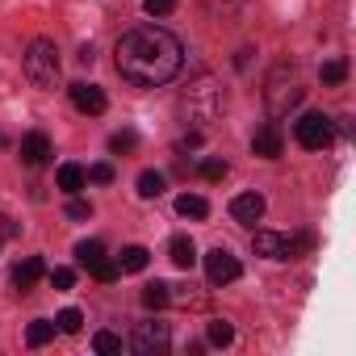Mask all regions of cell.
Wrapping results in <instances>:
<instances>
[{
	"instance_id": "cell-1",
	"label": "cell",
	"mask_w": 356,
	"mask_h": 356,
	"mask_svg": "<svg viewBox=\"0 0 356 356\" xmlns=\"http://www.w3.org/2000/svg\"><path fill=\"white\" fill-rule=\"evenodd\" d=\"M113 59H118V76L134 88H159L168 84L185 63V47L181 38H172L168 30L159 26H134L118 38L113 47Z\"/></svg>"
},
{
	"instance_id": "cell-2",
	"label": "cell",
	"mask_w": 356,
	"mask_h": 356,
	"mask_svg": "<svg viewBox=\"0 0 356 356\" xmlns=\"http://www.w3.org/2000/svg\"><path fill=\"white\" fill-rule=\"evenodd\" d=\"M181 109H185V118H189L193 126H206V122H214V118L222 113V84H218L214 76H197V80L185 88V97H181Z\"/></svg>"
},
{
	"instance_id": "cell-3",
	"label": "cell",
	"mask_w": 356,
	"mask_h": 356,
	"mask_svg": "<svg viewBox=\"0 0 356 356\" xmlns=\"http://www.w3.org/2000/svg\"><path fill=\"white\" fill-rule=\"evenodd\" d=\"M22 67H26V76H30L34 88H47L51 92L59 84V47L51 38H34L26 47V55H22Z\"/></svg>"
},
{
	"instance_id": "cell-4",
	"label": "cell",
	"mask_w": 356,
	"mask_h": 356,
	"mask_svg": "<svg viewBox=\"0 0 356 356\" xmlns=\"http://www.w3.org/2000/svg\"><path fill=\"white\" fill-rule=\"evenodd\" d=\"M302 97H306V88L298 84V76H293L285 63L268 72V80H264V105H268V113H273V118H285L289 109H298V105H302Z\"/></svg>"
},
{
	"instance_id": "cell-5",
	"label": "cell",
	"mask_w": 356,
	"mask_h": 356,
	"mask_svg": "<svg viewBox=\"0 0 356 356\" xmlns=\"http://www.w3.org/2000/svg\"><path fill=\"white\" fill-rule=\"evenodd\" d=\"M293 134H298V143H302L306 151H323V147H331V138H335V126H331V118H327V113L310 109V113H302V118H298Z\"/></svg>"
},
{
	"instance_id": "cell-6",
	"label": "cell",
	"mask_w": 356,
	"mask_h": 356,
	"mask_svg": "<svg viewBox=\"0 0 356 356\" xmlns=\"http://www.w3.org/2000/svg\"><path fill=\"white\" fill-rule=\"evenodd\" d=\"M168 343H172L168 323H138L134 335H130V348L138 356H159V352H168Z\"/></svg>"
},
{
	"instance_id": "cell-7",
	"label": "cell",
	"mask_w": 356,
	"mask_h": 356,
	"mask_svg": "<svg viewBox=\"0 0 356 356\" xmlns=\"http://www.w3.org/2000/svg\"><path fill=\"white\" fill-rule=\"evenodd\" d=\"M252 248H256V256H264V260H293L298 248H302V239H289V235H277V231H256Z\"/></svg>"
},
{
	"instance_id": "cell-8",
	"label": "cell",
	"mask_w": 356,
	"mask_h": 356,
	"mask_svg": "<svg viewBox=\"0 0 356 356\" xmlns=\"http://www.w3.org/2000/svg\"><path fill=\"white\" fill-rule=\"evenodd\" d=\"M239 277V260L227 252V248H214L210 256H206V281L210 285H231Z\"/></svg>"
},
{
	"instance_id": "cell-9",
	"label": "cell",
	"mask_w": 356,
	"mask_h": 356,
	"mask_svg": "<svg viewBox=\"0 0 356 356\" xmlns=\"http://www.w3.org/2000/svg\"><path fill=\"white\" fill-rule=\"evenodd\" d=\"M252 151H256L260 159H277V155L285 151V134H281V126H277V122H264V126L252 134Z\"/></svg>"
},
{
	"instance_id": "cell-10",
	"label": "cell",
	"mask_w": 356,
	"mask_h": 356,
	"mask_svg": "<svg viewBox=\"0 0 356 356\" xmlns=\"http://www.w3.org/2000/svg\"><path fill=\"white\" fill-rule=\"evenodd\" d=\"M67 92H72V105H76L80 113H92V118H97V113H105V92H101L97 84H88V80H76Z\"/></svg>"
},
{
	"instance_id": "cell-11",
	"label": "cell",
	"mask_w": 356,
	"mask_h": 356,
	"mask_svg": "<svg viewBox=\"0 0 356 356\" xmlns=\"http://www.w3.org/2000/svg\"><path fill=\"white\" fill-rule=\"evenodd\" d=\"M231 218L243 222V227H256V222L264 218V197H260V193H239V197L231 202Z\"/></svg>"
},
{
	"instance_id": "cell-12",
	"label": "cell",
	"mask_w": 356,
	"mask_h": 356,
	"mask_svg": "<svg viewBox=\"0 0 356 356\" xmlns=\"http://www.w3.org/2000/svg\"><path fill=\"white\" fill-rule=\"evenodd\" d=\"M47 159H51V138H47L42 130L26 134V138H22V163H30V168H42Z\"/></svg>"
},
{
	"instance_id": "cell-13",
	"label": "cell",
	"mask_w": 356,
	"mask_h": 356,
	"mask_svg": "<svg viewBox=\"0 0 356 356\" xmlns=\"http://www.w3.org/2000/svg\"><path fill=\"white\" fill-rule=\"evenodd\" d=\"M168 256H172L176 268H193V264H197V248H193L189 235H176V239L168 243Z\"/></svg>"
},
{
	"instance_id": "cell-14",
	"label": "cell",
	"mask_w": 356,
	"mask_h": 356,
	"mask_svg": "<svg viewBox=\"0 0 356 356\" xmlns=\"http://www.w3.org/2000/svg\"><path fill=\"white\" fill-rule=\"evenodd\" d=\"M47 268H42V260L38 256H30V260H22L17 268H13V285H17V293H26V289H34V281L42 277Z\"/></svg>"
},
{
	"instance_id": "cell-15",
	"label": "cell",
	"mask_w": 356,
	"mask_h": 356,
	"mask_svg": "<svg viewBox=\"0 0 356 356\" xmlns=\"http://www.w3.org/2000/svg\"><path fill=\"white\" fill-rule=\"evenodd\" d=\"M147 260H151V252H147L143 243H130V248L118 256V268H122V273H143V268H147Z\"/></svg>"
},
{
	"instance_id": "cell-16",
	"label": "cell",
	"mask_w": 356,
	"mask_h": 356,
	"mask_svg": "<svg viewBox=\"0 0 356 356\" xmlns=\"http://www.w3.org/2000/svg\"><path fill=\"white\" fill-rule=\"evenodd\" d=\"M176 214H181V218H206L210 202L197 197V193H181V197H176Z\"/></svg>"
},
{
	"instance_id": "cell-17",
	"label": "cell",
	"mask_w": 356,
	"mask_h": 356,
	"mask_svg": "<svg viewBox=\"0 0 356 356\" xmlns=\"http://www.w3.org/2000/svg\"><path fill=\"white\" fill-rule=\"evenodd\" d=\"M84 181H88V176H84L80 163H63V168H59V189H63V193H80Z\"/></svg>"
},
{
	"instance_id": "cell-18",
	"label": "cell",
	"mask_w": 356,
	"mask_h": 356,
	"mask_svg": "<svg viewBox=\"0 0 356 356\" xmlns=\"http://www.w3.org/2000/svg\"><path fill=\"white\" fill-rule=\"evenodd\" d=\"M55 339V323L51 318H34L30 327H26V343L30 348H42V343H51Z\"/></svg>"
},
{
	"instance_id": "cell-19",
	"label": "cell",
	"mask_w": 356,
	"mask_h": 356,
	"mask_svg": "<svg viewBox=\"0 0 356 356\" xmlns=\"http://www.w3.org/2000/svg\"><path fill=\"white\" fill-rule=\"evenodd\" d=\"M101 256H105V243H101V239H84V243H76V264H80V268H92Z\"/></svg>"
},
{
	"instance_id": "cell-20",
	"label": "cell",
	"mask_w": 356,
	"mask_h": 356,
	"mask_svg": "<svg viewBox=\"0 0 356 356\" xmlns=\"http://www.w3.org/2000/svg\"><path fill=\"white\" fill-rule=\"evenodd\" d=\"M159 193H163V176H159V172H143V176H138V197L151 202V197H159Z\"/></svg>"
},
{
	"instance_id": "cell-21",
	"label": "cell",
	"mask_w": 356,
	"mask_h": 356,
	"mask_svg": "<svg viewBox=\"0 0 356 356\" xmlns=\"http://www.w3.org/2000/svg\"><path fill=\"white\" fill-rule=\"evenodd\" d=\"M318 80H323V84H343V80H348V59H331V63H323Z\"/></svg>"
},
{
	"instance_id": "cell-22",
	"label": "cell",
	"mask_w": 356,
	"mask_h": 356,
	"mask_svg": "<svg viewBox=\"0 0 356 356\" xmlns=\"http://www.w3.org/2000/svg\"><path fill=\"white\" fill-rule=\"evenodd\" d=\"M143 306H151V310L168 306V285H163V281H151V285H143Z\"/></svg>"
},
{
	"instance_id": "cell-23",
	"label": "cell",
	"mask_w": 356,
	"mask_h": 356,
	"mask_svg": "<svg viewBox=\"0 0 356 356\" xmlns=\"http://www.w3.org/2000/svg\"><path fill=\"white\" fill-rule=\"evenodd\" d=\"M206 335H210V343H214V348H227V343H231V339H235V327H231V323H227V318H214V323H210V331H206Z\"/></svg>"
},
{
	"instance_id": "cell-24",
	"label": "cell",
	"mask_w": 356,
	"mask_h": 356,
	"mask_svg": "<svg viewBox=\"0 0 356 356\" xmlns=\"http://www.w3.org/2000/svg\"><path fill=\"white\" fill-rule=\"evenodd\" d=\"M92 348H97L101 356H122V339H118L113 331H97V335H92Z\"/></svg>"
},
{
	"instance_id": "cell-25",
	"label": "cell",
	"mask_w": 356,
	"mask_h": 356,
	"mask_svg": "<svg viewBox=\"0 0 356 356\" xmlns=\"http://www.w3.org/2000/svg\"><path fill=\"white\" fill-rule=\"evenodd\" d=\"M55 327H59V331H67V335H76V331L84 327V314H80L76 306H67V310H59V318H55Z\"/></svg>"
},
{
	"instance_id": "cell-26",
	"label": "cell",
	"mask_w": 356,
	"mask_h": 356,
	"mask_svg": "<svg viewBox=\"0 0 356 356\" xmlns=\"http://www.w3.org/2000/svg\"><path fill=\"white\" fill-rule=\"evenodd\" d=\"M134 147H138V134H134V130H118V134L109 138V151H113V155H126V151H134Z\"/></svg>"
},
{
	"instance_id": "cell-27",
	"label": "cell",
	"mask_w": 356,
	"mask_h": 356,
	"mask_svg": "<svg viewBox=\"0 0 356 356\" xmlns=\"http://www.w3.org/2000/svg\"><path fill=\"white\" fill-rule=\"evenodd\" d=\"M88 273H92V277H97V281H105V285H109V281H118V277H122V268H118V264H109V260H105V256H101V260H97V264H92V268H88Z\"/></svg>"
},
{
	"instance_id": "cell-28",
	"label": "cell",
	"mask_w": 356,
	"mask_h": 356,
	"mask_svg": "<svg viewBox=\"0 0 356 356\" xmlns=\"http://www.w3.org/2000/svg\"><path fill=\"white\" fill-rule=\"evenodd\" d=\"M197 172L206 176V181H222V176H227V159H202Z\"/></svg>"
},
{
	"instance_id": "cell-29",
	"label": "cell",
	"mask_w": 356,
	"mask_h": 356,
	"mask_svg": "<svg viewBox=\"0 0 356 356\" xmlns=\"http://www.w3.org/2000/svg\"><path fill=\"white\" fill-rule=\"evenodd\" d=\"M84 176H88L92 185H109V181H113V168H109V163H92Z\"/></svg>"
},
{
	"instance_id": "cell-30",
	"label": "cell",
	"mask_w": 356,
	"mask_h": 356,
	"mask_svg": "<svg viewBox=\"0 0 356 356\" xmlns=\"http://www.w3.org/2000/svg\"><path fill=\"white\" fill-rule=\"evenodd\" d=\"M143 9H147L151 17H168V13L176 9V0H143Z\"/></svg>"
},
{
	"instance_id": "cell-31",
	"label": "cell",
	"mask_w": 356,
	"mask_h": 356,
	"mask_svg": "<svg viewBox=\"0 0 356 356\" xmlns=\"http://www.w3.org/2000/svg\"><path fill=\"white\" fill-rule=\"evenodd\" d=\"M67 218L84 222V218H92V206H88V202H80V197H72V202H67Z\"/></svg>"
},
{
	"instance_id": "cell-32",
	"label": "cell",
	"mask_w": 356,
	"mask_h": 356,
	"mask_svg": "<svg viewBox=\"0 0 356 356\" xmlns=\"http://www.w3.org/2000/svg\"><path fill=\"white\" fill-rule=\"evenodd\" d=\"M51 285H55V289H72V285H76V273H72V268H55V273H51Z\"/></svg>"
},
{
	"instance_id": "cell-33",
	"label": "cell",
	"mask_w": 356,
	"mask_h": 356,
	"mask_svg": "<svg viewBox=\"0 0 356 356\" xmlns=\"http://www.w3.org/2000/svg\"><path fill=\"white\" fill-rule=\"evenodd\" d=\"M17 231H22V227H17V222H13L9 214H0V239H13Z\"/></svg>"
},
{
	"instance_id": "cell-34",
	"label": "cell",
	"mask_w": 356,
	"mask_h": 356,
	"mask_svg": "<svg viewBox=\"0 0 356 356\" xmlns=\"http://www.w3.org/2000/svg\"><path fill=\"white\" fill-rule=\"evenodd\" d=\"M206 5H210V9H214V13H231V9H235V5H239V0H206Z\"/></svg>"
},
{
	"instance_id": "cell-35",
	"label": "cell",
	"mask_w": 356,
	"mask_h": 356,
	"mask_svg": "<svg viewBox=\"0 0 356 356\" xmlns=\"http://www.w3.org/2000/svg\"><path fill=\"white\" fill-rule=\"evenodd\" d=\"M0 147H5V138H0Z\"/></svg>"
}]
</instances>
